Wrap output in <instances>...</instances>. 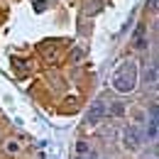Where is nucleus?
Here are the masks:
<instances>
[{
    "instance_id": "f257e3e1",
    "label": "nucleus",
    "mask_w": 159,
    "mask_h": 159,
    "mask_svg": "<svg viewBox=\"0 0 159 159\" xmlns=\"http://www.w3.org/2000/svg\"><path fill=\"white\" fill-rule=\"evenodd\" d=\"M137 83V64L135 61H122L118 71L113 74V88L118 93H130Z\"/></svg>"
},
{
    "instance_id": "f03ea898",
    "label": "nucleus",
    "mask_w": 159,
    "mask_h": 159,
    "mask_svg": "<svg viewBox=\"0 0 159 159\" xmlns=\"http://www.w3.org/2000/svg\"><path fill=\"white\" fill-rule=\"evenodd\" d=\"M122 144L130 149V152H137L139 149V132L135 125H127V130L122 132Z\"/></svg>"
},
{
    "instance_id": "7ed1b4c3",
    "label": "nucleus",
    "mask_w": 159,
    "mask_h": 159,
    "mask_svg": "<svg viewBox=\"0 0 159 159\" xmlns=\"http://www.w3.org/2000/svg\"><path fill=\"white\" fill-rule=\"evenodd\" d=\"M108 113V108H105V103L103 100H96L91 108H88V115H86V122L88 125H96L98 120H103V115Z\"/></svg>"
},
{
    "instance_id": "20e7f679",
    "label": "nucleus",
    "mask_w": 159,
    "mask_h": 159,
    "mask_svg": "<svg viewBox=\"0 0 159 159\" xmlns=\"http://www.w3.org/2000/svg\"><path fill=\"white\" fill-rule=\"evenodd\" d=\"M132 49H147V27L144 25H137L135 34H132Z\"/></svg>"
},
{
    "instance_id": "39448f33",
    "label": "nucleus",
    "mask_w": 159,
    "mask_h": 159,
    "mask_svg": "<svg viewBox=\"0 0 159 159\" xmlns=\"http://www.w3.org/2000/svg\"><path fill=\"white\" fill-rule=\"evenodd\" d=\"M149 139H157V108H152V120H149Z\"/></svg>"
},
{
    "instance_id": "423d86ee",
    "label": "nucleus",
    "mask_w": 159,
    "mask_h": 159,
    "mask_svg": "<svg viewBox=\"0 0 159 159\" xmlns=\"http://www.w3.org/2000/svg\"><path fill=\"white\" fill-rule=\"evenodd\" d=\"M110 115H113V118H122V115H125V105H122V103H113V105H110Z\"/></svg>"
},
{
    "instance_id": "0eeeda50",
    "label": "nucleus",
    "mask_w": 159,
    "mask_h": 159,
    "mask_svg": "<svg viewBox=\"0 0 159 159\" xmlns=\"http://www.w3.org/2000/svg\"><path fill=\"white\" fill-rule=\"evenodd\" d=\"M5 152H7V154H17V152H20L17 139H7V142H5Z\"/></svg>"
},
{
    "instance_id": "6e6552de",
    "label": "nucleus",
    "mask_w": 159,
    "mask_h": 159,
    "mask_svg": "<svg viewBox=\"0 0 159 159\" xmlns=\"http://www.w3.org/2000/svg\"><path fill=\"white\" fill-rule=\"evenodd\" d=\"M76 154H79V157H83V154H88V144H86L83 139H81V142H76Z\"/></svg>"
},
{
    "instance_id": "1a4fd4ad",
    "label": "nucleus",
    "mask_w": 159,
    "mask_h": 159,
    "mask_svg": "<svg viewBox=\"0 0 159 159\" xmlns=\"http://www.w3.org/2000/svg\"><path fill=\"white\" fill-rule=\"evenodd\" d=\"M81 57H83V52H81V49H74V54H71V59H74V61H79Z\"/></svg>"
},
{
    "instance_id": "9d476101",
    "label": "nucleus",
    "mask_w": 159,
    "mask_h": 159,
    "mask_svg": "<svg viewBox=\"0 0 159 159\" xmlns=\"http://www.w3.org/2000/svg\"><path fill=\"white\" fill-rule=\"evenodd\" d=\"M149 10H152V12H157V0H149Z\"/></svg>"
}]
</instances>
